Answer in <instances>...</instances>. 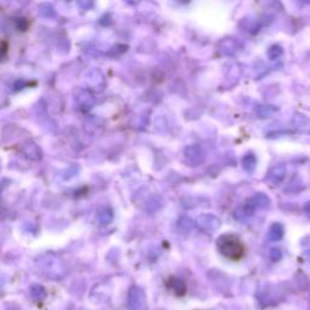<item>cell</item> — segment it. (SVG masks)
I'll return each instance as SVG.
<instances>
[{
	"mask_svg": "<svg viewBox=\"0 0 310 310\" xmlns=\"http://www.w3.org/2000/svg\"><path fill=\"white\" fill-rule=\"evenodd\" d=\"M218 250L221 255L231 259V261H240L245 255V246L241 240L232 234H224L217 241Z\"/></svg>",
	"mask_w": 310,
	"mask_h": 310,
	"instance_id": "cell-1",
	"label": "cell"
},
{
	"mask_svg": "<svg viewBox=\"0 0 310 310\" xmlns=\"http://www.w3.org/2000/svg\"><path fill=\"white\" fill-rule=\"evenodd\" d=\"M129 308L130 310H147L146 298H144L142 291L138 288H133L130 292Z\"/></svg>",
	"mask_w": 310,
	"mask_h": 310,
	"instance_id": "cell-2",
	"label": "cell"
},
{
	"mask_svg": "<svg viewBox=\"0 0 310 310\" xmlns=\"http://www.w3.org/2000/svg\"><path fill=\"white\" fill-rule=\"evenodd\" d=\"M293 126L297 129L299 132L310 135V117L306 116L302 113H296L293 116Z\"/></svg>",
	"mask_w": 310,
	"mask_h": 310,
	"instance_id": "cell-3",
	"label": "cell"
},
{
	"mask_svg": "<svg viewBox=\"0 0 310 310\" xmlns=\"http://www.w3.org/2000/svg\"><path fill=\"white\" fill-rule=\"evenodd\" d=\"M168 285H170L171 287H172L173 292H175L176 295L178 296V297H181V296H183L184 293H186L187 286L180 279H176V277H172V279L170 280V282H168Z\"/></svg>",
	"mask_w": 310,
	"mask_h": 310,
	"instance_id": "cell-4",
	"label": "cell"
},
{
	"mask_svg": "<svg viewBox=\"0 0 310 310\" xmlns=\"http://www.w3.org/2000/svg\"><path fill=\"white\" fill-rule=\"evenodd\" d=\"M271 237L272 240H280L284 236V228L280 224H274L271 229Z\"/></svg>",
	"mask_w": 310,
	"mask_h": 310,
	"instance_id": "cell-5",
	"label": "cell"
},
{
	"mask_svg": "<svg viewBox=\"0 0 310 310\" xmlns=\"http://www.w3.org/2000/svg\"><path fill=\"white\" fill-rule=\"evenodd\" d=\"M286 175V167L285 166H277L274 168V172H272V178L274 182H280L284 180Z\"/></svg>",
	"mask_w": 310,
	"mask_h": 310,
	"instance_id": "cell-6",
	"label": "cell"
},
{
	"mask_svg": "<svg viewBox=\"0 0 310 310\" xmlns=\"http://www.w3.org/2000/svg\"><path fill=\"white\" fill-rule=\"evenodd\" d=\"M304 212L307 213V216H308V217H310V201L307 202L306 206H304Z\"/></svg>",
	"mask_w": 310,
	"mask_h": 310,
	"instance_id": "cell-7",
	"label": "cell"
},
{
	"mask_svg": "<svg viewBox=\"0 0 310 310\" xmlns=\"http://www.w3.org/2000/svg\"><path fill=\"white\" fill-rule=\"evenodd\" d=\"M304 256H306L307 259H309V261H310V251H307V253Z\"/></svg>",
	"mask_w": 310,
	"mask_h": 310,
	"instance_id": "cell-8",
	"label": "cell"
}]
</instances>
